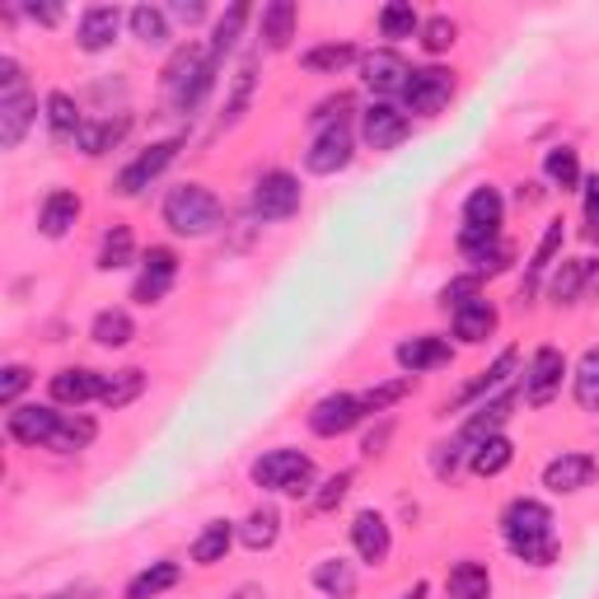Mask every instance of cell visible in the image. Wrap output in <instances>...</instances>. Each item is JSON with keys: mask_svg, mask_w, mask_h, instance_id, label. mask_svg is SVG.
I'll return each instance as SVG.
<instances>
[{"mask_svg": "<svg viewBox=\"0 0 599 599\" xmlns=\"http://www.w3.org/2000/svg\"><path fill=\"white\" fill-rule=\"evenodd\" d=\"M502 538L529 567H548L557 557V521L544 502H534V496H515L502 511Z\"/></svg>", "mask_w": 599, "mask_h": 599, "instance_id": "cell-1", "label": "cell"}, {"mask_svg": "<svg viewBox=\"0 0 599 599\" xmlns=\"http://www.w3.org/2000/svg\"><path fill=\"white\" fill-rule=\"evenodd\" d=\"M216 71H221V62L211 56V48H183L169 62L165 71V94H169V104L178 113H197L207 104V94L216 85Z\"/></svg>", "mask_w": 599, "mask_h": 599, "instance_id": "cell-2", "label": "cell"}, {"mask_svg": "<svg viewBox=\"0 0 599 599\" xmlns=\"http://www.w3.org/2000/svg\"><path fill=\"white\" fill-rule=\"evenodd\" d=\"M221 221H225L221 197H216L211 188H202V183H178L165 197V225L174 234H183V239H202V234H211Z\"/></svg>", "mask_w": 599, "mask_h": 599, "instance_id": "cell-3", "label": "cell"}, {"mask_svg": "<svg viewBox=\"0 0 599 599\" xmlns=\"http://www.w3.org/2000/svg\"><path fill=\"white\" fill-rule=\"evenodd\" d=\"M253 483L263 492H286V496H300L309 492L314 483V459L300 454V450H267L263 459H253Z\"/></svg>", "mask_w": 599, "mask_h": 599, "instance_id": "cell-4", "label": "cell"}, {"mask_svg": "<svg viewBox=\"0 0 599 599\" xmlns=\"http://www.w3.org/2000/svg\"><path fill=\"white\" fill-rule=\"evenodd\" d=\"M300 202H305V192H300V178L286 174V169H272L253 183V216L258 221H291V216L300 211Z\"/></svg>", "mask_w": 599, "mask_h": 599, "instance_id": "cell-5", "label": "cell"}, {"mask_svg": "<svg viewBox=\"0 0 599 599\" xmlns=\"http://www.w3.org/2000/svg\"><path fill=\"white\" fill-rule=\"evenodd\" d=\"M563 375H567V356L557 347H538L529 356V370H525V403L529 408H548L557 393H563Z\"/></svg>", "mask_w": 599, "mask_h": 599, "instance_id": "cell-6", "label": "cell"}, {"mask_svg": "<svg viewBox=\"0 0 599 599\" xmlns=\"http://www.w3.org/2000/svg\"><path fill=\"white\" fill-rule=\"evenodd\" d=\"M454 98V75L441 71V66H422V71H412L408 75V90H403V104L408 113L417 117H435L445 104Z\"/></svg>", "mask_w": 599, "mask_h": 599, "instance_id": "cell-7", "label": "cell"}, {"mask_svg": "<svg viewBox=\"0 0 599 599\" xmlns=\"http://www.w3.org/2000/svg\"><path fill=\"white\" fill-rule=\"evenodd\" d=\"M178 146H183V141H178V136H169V141H155V146H146V150L136 155L123 174H117V192H123V197H141V192L155 183V178L165 174V169L174 165V159H178Z\"/></svg>", "mask_w": 599, "mask_h": 599, "instance_id": "cell-8", "label": "cell"}, {"mask_svg": "<svg viewBox=\"0 0 599 599\" xmlns=\"http://www.w3.org/2000/svg\"><path fill=\"white\" fill-rule=\"evenodd\" d=\"M459 253H464V263L473 267V276H496L511 267V244L502 239V230H459Z\"/></svg>", "mask_w": 599, "mask_h": 599, "instance_id": "cell-9", "label": "cell"}, {"mask_svg": "<svg viewBox=\"0 0 599 599\" xmlns=\"http://www.w3.org/2000/svg\"><path fill=\"white\" fill-rule=\"evenodd\" d=\"M178 282V253L165 249V244H155L146 258H141V276H136V286H132V300L136 305H159Z\"/></svg>", "mask_w": 599, "mask_h": 599, "instance_id": "cell-10", "label": "cell"}, {"mask_svg": "<svg viewBox=\"0 0 599 599\" xmlns=\"http://www.w3.org/2000/svg\"><path fill=\"white\" fill-rule=\"evenodd\" d=\"M62 417L66 412H56V408H48V403H24V408H10V435L19 445H48L52 450V441H56V431H62Z\"/></svg>", "mask_w": 599, "mask_h": 599, "instance_id": "cell-11", "label": "cell"}, {"mask_svg": "<svg viewBox=\"0 0 599 599\" xmlns=\"http://www.w3.org/2000/svg\"><path fill=\"white\" fill-rule=\"evenodd\" d=\"M366 417V403L361 393H328L318 398L314 412H309V431L314 435H347L356 422Z\"/></svg>", "mask_w": 599, "mask_h": 599, "instance_id": "cell-12", "label": "cell"}, {"mask_svg": "<svg viewBox=\"0 0 599 599\" xmlns=\"http://www.w3.org/2000/svg\"><path fill=\"white\" fill-rule=\"evenodd\" d=\"M408 75H412V66L398 52H370L361 62V80H366V90L379 98V104H389L393 94H403Z\"/></svg>", "mask_w": 599, "mask_h": 599, "instance_id": "cell-13", "label": "cell"}, {"mask_svg": "<svg viewBox=\"0 0 599 599\" xmlns=\"http://www.w3.org/2000/svg\"><path fill=\"white\" fill-rule=\"evenodd\" d=\"M361 136H366V146H370V150H393V146H403L408 136H412V123H408V113H403V108H393V104H370L366 117H361Z\"/></svg>", "mask_w": 599, "mask_h": 599, "instance_id": "cell-14", "label": "cell"}, {"mask_svg": "<svg viewBox=\"0 0 599 599\" xmlns=\"http://www.w3.org/2000/svg\"><path fill=\"white\" fill-rule=\"evenodd\" d=\"M351 155H356L351 127L337 123V127H324V132L314 136V146H309V155H305V169H309V174H337V169L351 165Z\"/></svg>", "mask_w": 599, "mask_h": 599, "instance_id": "cell-15", "label": "cell"}, {"mask_svg": "<svg viewBox=\"0 0 599 599\" xmlns=\"http://www.w3.org/2000/svg\"><path fill=\"white\" fill-rule=\"evenodd\" d=\"M515 366H521V351L515 347H506L502 356H496V361L487 366V370H477V379H469L464 389H459L450 403H445V412H459V408H469V403H487V393H496L506 385V379L515 375Z\"/></svg>", "mask_w": 599, "mask_h": 599, "instance_id": "cell-16", "label": "cell"}, {"mask_svg": "<svg viewBox=\"0 0 599 599\" xmlns=\"http://www.w3.org/2000/svg\"><path fill=\"white\" fill-rule=\"evenodd\" d=\"M515 403H521V393H515V389L487 398V403H477V412L464 422V431H459V445H483L487 435H502V427L511 422Z\"/></svg>", "mask_w": 599, "mask_h": 599, "instance_id": "cell-17", "label": "cell"}, {"mask_svg": "<svg viewBox=\"0 0 599 599\" xmlns=\"http://www.w3.org/2000/svg\"><path fill=\"white\" fill-rule=\"evenodd\" d=\"M595 473H599V464H595L590 454L567 450V454H557L553 464L544 469V487H548V492H557V496H567V492L590 487V483H595Z\"/></svg>", "mask_w": 599, "mask_h": 599, "instance_id": "cell-18", "label": "cell"}, {"mask_svg": "<svg viewBox=\"0 0 599 599\" xmlns=\"http://www.w3.org/2000/svg\"><path fill=\"white\" fill-rule=\"evenodd\" d=\"M351 544H356V553H361V563H370V567H379L389 557V548H393V534H389V521L379 511H361L351 521Z\"/></svg>", "mask_w": 599, "mask_h": 599, "instance_id": "cell-19", "label": "cell"}, {"mask_svg": "<svg viewBox=\"0 0 599 599\" xmlns=\"http://www.w3.org/2000/svg\"><path fill=\"white\" fill-rule=\"evenodd\" d=\"M117 29H123V10L117 6H90L80 14V29H75V43L85 52H104L117 43Z\"/></svg>", "mask_w": 599, "mask_h": 599, "instance_id": "cell-20", "label": "cell"}, {"mask_svg": "<svg viewBox=\"0 0 599 599\" xmlns=\"http://www.w3.org/2000/svg\"><path fill=\"white\" fill-rule=\"evenodd\" d=\"M454 361V347L445 337H408V343H398V366L408 375H427L435 366H450Z\"/></svg>", "mask_w": 599, "mask_h": 599, "instance_id": "cell-21", "label": "cell"}, {"mask_svg": "<svg viewBox=\"0 0 599 599\" xmlns=\"http://www.w3.org/2000/svg\"><path fill=\"white\" fill-rule=\"evenodd\" d=\"M98 389H104V375L85 370V366H66L52 375V403L80 408V403H90V398H98Z\"/></svg>", "mask_w": 599, "mask_h": 599, "instance_id": "cell-22", "label": "cell"}, {"mask_svg": "<svg viewBox=\"0 0 599 599\" xmlns=\"http://www.w3.org/2000/svg\"><path fill=\"white\" fill-rule=\"evenodd\" d=\"M599 276V263L595 258H567L563 267L553 272V282H548V295L557 300V305H576L581 300V291Z\"/></svg>", "mask_w": 599, "mask_h": 599, "instance_id": "cell-23", "label": "cell"}, {"mask_svg": "<svg viewBox=\"0 0 599 599\" xmlns=\"http://www.w3.org/2000/svg\"><path fill=\"white\" fill-rule=\"evenodd\" d=\"M496 333V305L483 295H473L469 305L454 309V337H464V343H487Z\"/></svg>", "mask_w": 599, "mask_h": 599, "instance_id": "cell-24", "label": "cell"}, {"mask_svg": "<svg viewBox=\"0 0 599 599\" xmlns=\"http://www.w3.org/2000/svg\"><path fill=\"white\" fill-rule=\"evenodd\" d=\"M127 132H132V117H98V123H85V127H80L75 150H80V155H90V159H94V155H108Z\"/></svg>", "mask_w": 599, "mask_h": 599, "instance_id": "cell-25", "label": "cell"}, {"mask_svg": "<svg viewBox=\"0 0 599 599\" xmlns=\"http://www.w3.org/2000/svg\"><path fill=\"white\" fill-rule=\"evenodd\" d=\"M75 221H80V197H75V192L56 188V192L43 197V211H38V230H43L48 239H62Z\"/></svg>", "mask_w": 599, "mask_h": 599, "instance_id": "cell-26", "label": "cell"}, {"mask_svg": "<svg viewBox=\"0 0 599 599\" xmlns=\"http://www.w3.org/2000/svg\"><path fill=\"white\" fill-rule=\"evenodd\" d=\"M38 117V98L33 94H19V98H0V146L14 150L24 141L29 123Z\"/></svg>", "mask_w": 599, "mask_h": 599, "instance_id": "cell-27", "label": "cell"}, {"mask_svg": "<svg viewBox=\"0 0 599 599\" xmlns=\"http://www.w3.org/2000/svg\"><path fill=\"white\" fill-rule=\"evenodd\" d=\"M90 117H80V108H75V98L66 94V90H52L48 94V132H52V141H71L75 146V136H80V127H85Z\"/></svg>", "mask_w": 599, "mask_h": 599, "instance_id": "cell-28", "label": "cell"}, {"mask_svg": "<svg viewBox=\"0 0 599 599\" xmlns=\"http://www.w3.org/2000/svg\"><path fill=\"white\" fill-rule=\"evenodd\" d=\"M502 216H506V202L492 183L469 192V202H464V225L469 230H502Z\"/></svg>", "mask_w": 599, "mask_h": 599, "instance_id": "cell-29", "label": "cell"}, {"mask_svg": "<svg viewBox=\"0 0 599 599\" xmlns=\"http://www.w3.org/2000/svg\"><path fill=\"white\" fill-rule=\"evenodd\" d=\"M445 590H450V599H492V576H487L483 563L464 557V563H454V567H450Z\"/></svg>", "mask_w": 599, "mask_h": 599, "instance_id": "cell-30", "label": "cell"}, {"mask_svg": "<svg viewBox=\"0 0 599 599\" xmlns=\"http://www.w3.org/2000/svg\"><path fill=\"white\" fill-rule=\"evenodd\" d=\"M295 19H300L295 0H272V6L263 10V19H258V29H263L267 52H282V48L291 43V38H295Z\"/></svg>", "mask_w": 599, "mask_h": 599, "instance_id": "cell-31", "label": "cell"}, {"mask_svg": "<svg viewBox=\"0 0 599 599\" xmlns=\"http://www.w3.org/2000/svg\"><path fill=\"white\" fill-rule=\"evenodd\" d=\"M563 244H567V230H563V221H553V225L544 230V239H538L534 258H529V272H525V291H521V300H529V295H534L538 276H544V272L557 263V253H563Z\"/></svg>", "mask_w": 599, "mask_h": 599, "instance_id": "cell-32", "label": "cell"}, {"mask_svg": "<svg viewBox=\"0 0 599 599\" xmlns=\"http://www.w3.org/2000/svg\"><path fill=\"white\" fill-rule=\"evenodd\" d=\"M276 534H282V511L276 506H258L244 525H239V544L253 548V553H263L276 544Z\"/></svg>", "mask_w": 599, "mask_h": 599, "instance_id": "cell-33", "label": "cell"}, {"mask_svg": "<svg viewBox=\"0 0 599 599\" xmlns=\"http://www.w3.org/2000/svg\"><path fill=\"white\" fill-rule=\"evenodd\" d=\"M314 586L328 599H351L356 595V567L347 563V557H324V563L314 567Z\"/></svg>", "mask_w": 599, "mask_h": 599, "instance_id": "cell-34", "label": "cell"}, {"mask_svg": "<svg viewBox=\"0 0 599 599\" xmlns=\"http://www.w3.org/2000/svg\"><path fill=\"white\" fill-rule=\"evenodd\" d=\"M146 393V370H117V375H104V389H98V403L104 408H127L136 398Z\"/></svg>", "mask_w": 599, "mask_h": 599, "instance_id": "cell-35", "label": "cell"}, {"mask_svg": "<svg viewBox=\"0 0 599 599\" xmlns=\"http://www.w3.org/2000/svg\"><path fill=\"white\" fill-rule=\"evenodd\" d=\"M90 337L98 347H127L136 337V324H132L127 309H98L94 324H90Z\"/></svg>", "mask_w": 599, "mask_h": 599, "instance_id": "cell-36", "label": "cell"}, {"mask_svg": "<svg viewBox=\"0 0 599 599\" xmlns=\"http://www.w3.org/2000/svg\"><path fill=\"white\" fill-rule=\"evenodd\" d=\"M511 459H515V445L506 441V435H487L483 445L469 450V469H473L477 477H496L502 469H511Z\"/></svg>", "mask_w": 599, "mask_h": 599, "instance_id": "cell-37", "label": "cell"}, {"mask_svg": "<svg viewBox=\"0 0 599 599\" xmlns=\"http://www.w3.org/2000/svg\"><path fill=\"white\" fill-rule=\"evenodd\" d=\"M178 563H150L141 576H132L127 581V599H155V595H165V590H174L178 586Z\"/></svg>", "mask_w": 599, "mask_h": 599, "instance_id": "cell-38", "label": "cell"}, {"mask_svg": "<svg viewBox=\"0 0 599 599\" xmlns=\"http://www.w3.org/2000/svg\"><path fill=\"white\" fill-rule=\"evenodd\" d=\"M230 544H234V525H230V521H211L202 534H197V544H192V563H202V567L225 563Z\"/></svg>", "mask_w": 599, "mask_h": 599, "instance_id": "cell-39", "label": "cell"}, {"mask_svg": "<svg viewBox=\"0 0 599 599\" xmlns=\"http://www.w3.org/2000/svg\"><path fill=\"white\" fill-rule=\"evenodd\" d=\"M576 403H581L586 412H599V347H586V356L576 361Z\"/></svg>", "mask_w": 599, "mask_h": 599, "instance_id": "cell-40", "label": "cell"}, {"mask_svg": "<svg viewBox=\"0 0 599 599\" xmlns=\"http://www.w3.org/2000/svg\"><path fill=\"white\" fill-rule=\"evenodd\" d=\"M127 24H132V33L141 38L146 48H165V43H169V14H165V10L136 6V10L127 14Z\"/></svg>", "mask_w": 599, "mask_h": 599, "instance_id": "cell-41", "label": "cell"}, {"mask_svg": "<svg viewBox=\"0 0 599 599\" xmlns=\"http://www.w3.org/2000/svg\"><path fill=\"white\" fill-rule=\"evenodd\" d=\"M136 258V239H132V230L127 225H113L108 234H104V244H98V267L104 272H117V267H127Z\"/></svg>", "mask_w": 599, "mask_h": 599, "instance_id": "cell-42", "label": "cell"}, {"mask_svg": "<svg viewBox=\"0 0 599 599\" xmlns=\"http://www.w3.org/2000/svg\"><path fill=\"white\" fill-rule=\"evenodd\" d=\"M379 33L393 38V43H403V38L422 33V19H417V10L408 6V0H393V6L379 10Z\"/></svg>", "mask_w": 599, "mask_h": 599, "instance_id": "cell-43", "label": "cell"}, {"mask_svg": "<svg viewBox=\"0 0 599 599\" xmlns=\"http://www.w3.org/2000/svg\"><path fill=\"white\" fill-rule=\"evenodd\" d=\"M356 62V48L351 43H324V48H309L305 52V71L314 75H337Z\"/></svg>", "mask_w": 599, "mask_h": 599, "instance_id": "cell-44", "label": "cell"}, {"mask_svg": "<svg viewBox=\"0 0 599 599\" xmlns=\"http://www.w3.org/2000/svg\"><path fill=\"white\" fill-rule=\"evenodd\" d=\"M544 174L553 178L557 188H576V183H581V159H576L571 146H557V150L544 155Z\"/></svg>", "mask_w": 599, "mask_h": 599, "instance_id": "cell-45", "label": "cell"}, {"mask_svg": "<svg viewBox=\"0 0 599 599\" xmlns=\"http://www.w3.org/2000/svg\"><path fill=\"white\" fill-rule=\"evenodd\" d=\"M94 435H98V427L90 422V417H62V431H56L52 450H62V454H75V450L94 445Z\"/></svg>", "mask_w": 599, "mask_h": 599, "instance_id": "cell-46", "label": "cell"}, {"mask_svg": "<svg viewBox=\"0 0 599 599\" xmlns=\"http://www.w3.org/2000/svg\"><path fill=\"white\" fill-rule=\"evenodd\" d=\"M253 85H258V66H253V62H249V66H239L234 90H230V104H225V113H221V123H225V127H234L239 117H244L249 98H253Z\"/></svg>", "mask_w": 599, "mask_h": 599, "instance_id": "cell-47", "label": "cell"}, {"mask_svg": "<svg viewBox=\"0 0 599 599\" xmlns=\"http://www.w3.org/2000/svg\"><path fill=\"white\" fill-rule=\"evenodd\" d=\"M244 19H249V6H230L225 14H221V24H216V33H211V56L221 62V56L239 43V29H244Z\"/></svg>", "mask_w": 599, "mask_h": 599, "instance_id": "cell-48", "label": "cell"}, {"mask_svg": "<svg viewBox=\"0 0 599 599\" xmlns=\"http://www.w3.org/2000/svg\"><path fill=\"white\" fill-rule=\"evenodd\" d=\"M417 389V379L412 375H403V379H389V385H375V389H366L361 393V403H366V412H385V408H393L398 398H408Z\"/></svg>", "mask_w": 599, "mask_h": 599, "instance_id": "cell-49", "label": "cell"}, {"mask_svg": "<svg viewBox=\"0 0 599 599\" xmlns=\"http://www.w3.org/2000/svg\"><path fill=\"white\" fill-rule=\"evenodd\" d=\"M454 19L450 14H435V19H427V24H422V33H417V38H422V48L427 52H450L454 48Z\"/></svg>", "mask_w": 599, "mask_h": 599, "instance_id": "cell-50", "label": "cell"}, {"mask_svg": "<svg viewBox=\"0 0 599 599\" xmlns=\"http://www.w3.org/2000/svg\"><path fill=\"white\" fill-rule=\"evenodd\" d=\"M29 379H33L29 366H6V370H0V403H6V408H19V393L29 389Z\"/></svg>", "mask_w": 599, "mask_h": 599, "instance_id": "cell-51", "label": "cell"}, {"mask_svg": "<svg viewBox=\"0 0 599 599\" xmlns=\"http://www.w3.org/2000/svg\"><path fill=\"white\" fill-rule=\"evenodd\" d=\"M347 113H351V94H337V98H324L314 113H309V123L324 132V127H337V123H347Z\"/></svg>", "mask_w": 599, "mask_h": 599, "instance_id": "cell-52", "label": "cell"}, {"mask_svg": "<svg viewBox=\"0 0 599 599\" xmlns=\"http://www.w3.org/2000/svg\"><path fill=\"white\" fill-rule=\"evenodd\" d=\"M19 94H29L24 71H19V62H10V56H0V98H19Z\"/></svg>", "mask_w": 599, "mask_h": 599, "instance_id": "cell-53", "label": "cell"}, {"mask_svg": "<svg viewBox=\"0 0 599 599\" xmlns=\"http://www.w3.org/2000/svg\"><path fill=\"white\" fill-rule=\"evenodd\" d=\"M347 487H351V473H337V477H328V483H324V492L314 496V506H318V511H333V506H337V502H343V496H347Z\"/></svg>", "mask_w": 599, "mask_h": 599, "instance_id": "cell-54", "label": "cell"}, {"mask_svg": "<svg viewBox=\"0 0 599 599\" xmlns=\"http://www.w3.org/2000/svg\"><path fill=\"white\" fill-rule=\"evenodd\" d=\"M473 295H477V276H459V282H450V286L441 291V305H445V309H450V305L459 309V305H469Z\"/></svg>", "mask_w": 599, "mask_h": 599, "instance_id": "cell-55", "label": "cell"}, {"mask_svg": "<svg viewBox=\"0 0 599 599\" xmlns=\"http://www.w3.org/2000/svg\"><path fill=\"white\" fill-rule=\"evenodd\" d=\"M586 234L599 239V174L586 178Z\"/></svg>", "mask_w": 599, "mask_h": 599, "instance_id": "cell-56", "label": "cell"}, {"mask_svg": "<svg viewBox=\"0 0 599 599\" xmlns=\"http://www.w3.org/2000/svg\"><path fill=\"white\" fill-rule=\"evenodd\" d=\"M29 19H38V24H56L62 10H56V6H29Z\"/></svg>", "mask_w": 599, "mask_h": 599, "instance_id": "cell-57", "label": "cell"}, {"mask_svg": "<svg viewBox=\"0 0 599 599\" xmlns=\"http://www.w3.org/2000/svg\"><path fill=\"white\" fill-rule=\"evenodd\" d=\"M169 14H174V19H183V24H197V19L207 14V6H174Z\"/></svg>", "mask_w": 599, "mask_h": 599, "instance_id": "cell-58", "label": "cell"}, {"mask_svg": "<svg viewBox=\"0 0 599 599\" xmlns=\"http://www.w3.org/2000/svg\"><path fill=\"white\" fill-rule=\"evenodd\" d=\"M427 595H431V586H427V581H417L408 595H398V599H427Z\"/></svg>", "mask_w": 599, "mask_h": 599, "instance_id": "cell-59", "label": "cell"}]
</instances>
